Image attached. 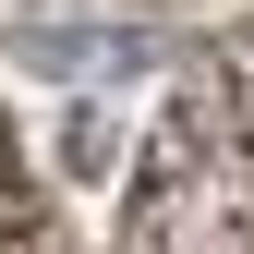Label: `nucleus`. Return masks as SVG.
<instances>
[{
    "instance_id": "obj_2",
    "label": "nucleus",
    "mask_w": 254,
    "mask_h": 254,
    "mask_svg": "<svg viewBox=\"0 0 254 254\" xmlns=\"http://www.w3.org/2000/svg\"><path fill=\"white\" fill-rule=\"evenodd\" d=\"M0 254H61V242H49V206H37V182H24V145H12V121H0Z\"/></svg>"
},
{
    "instance_id": "obj_1",
    "label": "nucleus",
    "mask_w": 254,
    "mask_h": 254,
    "mask_svg": "<svg viewBox=\"0 0 254 254\" xmlns=\"http://www.w3.org/2000/svg\"><path fill=\"white\" fill-rule=\"evenodd\" d=\"M121 254H254V49L182 85L133 157Z\"/></svg>"
}]
</instances>
